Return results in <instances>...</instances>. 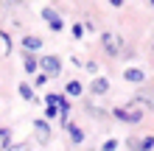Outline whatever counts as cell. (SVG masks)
Masks as SVG:
<instances>
[{"instance_id": "cell-8", "label": "cell", "mask_w": 154, "mask_h": 151, "mask_svg": "<svg viewBox=\"0 0 154 151\" xmlns=\"http://www.w3.org/2000/svg\"><path fill=\"white\" fill-rule=\"evenodd\" d=\"M23 48L28 50V53H31V50H39V48H42V39H39V37H25V39H23Z\"/></svg>"}, {"instance_id": "cell-2", "label": "cell", "mask_w": 154, "mask_h": 151, "mask_svg": "<svg viewBox=\"0 0 154 151\" xmlns=\"http://www.w3.org/2000/svg\"><path fill=\"white\" fill-rule=\"evenodd\" d=\"M39 67H42L48 76H59V73H62V62H59V56H42Z\"/></svg>"}, {"instance_id": "cell-16", "label": "cell", "mask_w": 154, "mask_h": 151, "mask_svg": "<svg viewBox=\"0 0 154 151\" xmlns=\"http://www.w3.org/2000/svg\"><path fill=\"white\" fill-rule=\"evenodd\" d=\"M6 151H28V143H17V146H8Z\"/></svg>"}, {"instance_id": "cell-9", "label": "cell", "mask_w": 154, "mask_h": 151, "mask_svg": "<svg viewBox=\"0 0 154 151\" xmlns=\"http://www.w3.org/2000/svg\"><path fill=\"white\" fill-rule=\"evenodd\" d=\"M34 129H37L39 140H48L51 137V129H48V123H45V120H34Z\"/></svg>"}, {"instance_id": "cell-11", "label": "cell", "mask_w": 154, "mask_h": 151, "mask_svg": "<svg viewBox=\"0 0 154 151\" xmlns=\"http://www.w3.org/2000/svg\"><path fill=\"white\" fill-rule=\"evenodd\" d=\"M81 92H84V87H81L79 81H70L67 84V95H81Z\"/></svg>"}, {"instance_id": "cell-5", "label": "cell", "mask_w": 154, "mask_h": 151, "mask_svg": "<svg viewBox=\"0 0 154 151\" xmlns=\"http://www.w3.org/2000/svg\"><path fill=\"white\" fill-rule=\"evenodd\" d=\"M42 17L48 20V25H51L53 31H62V17H59L56 11H53L51 6H45V8H42Z\"/></svg>"}, {"instance_id": "cell-19", "label": "cell", "mask_w": 154, "mask_h": 151, "mask_svg": "<svg viewBox=\"0 0 154 151\" xmlns=\"http://www.w3.org/2000/svg\"><path fill=\"white\" fill-rule=\"evenodd\" d=\"M149 3H151V6H154V0H149Z\"/></svg>"}, {"instance_id": "cell-12", "label": "cell", "mask_w": 154, "mask_h": 151, "mask_svg": "<svg viewBox=\"0 0 154 151\" xmlns=\"http://www.w3.org/2000/svg\"><path fill=\"white\" fill-rule=\"evenodd\" d=\"M151 148H154V137L149 134V137H143V143L137 146V151H151Z\"/></svg>"}, {"instance_id": "cell-18", "label": "cell", "mask_w": 154, "mask_h": 151, "mask_svg": "<svg viewBox=\"0 0 154 151\" xmlns=\"http://www.w3.org/2000/svg\"><path fill=\"white\" fill-rule=\"evenodd\" d=\"M109 3H112V6H123V0H109Z\"/></svg>"}, {"instance_id": "cell-1", "label": "cell", "mask_w": 154, "mask_h": 151, "mask_svg": "<svg viewBox=\"0 0 154 151\" xmlns=\"http://www.w3.org/2000/svg\"><path fill=\"white\" fill-rule=\"evenodd\" d=\"M101 45H104V50L109 53V56H118V53H121V48H123V39L118 37V34L106 31V34H101Z\"/></svg>"}, {"instance_id": "cell-10", "label": "cell", "mask_w": 154, "mask_h": 151, "mask_svg": "<svg viewBox=\"0 0 154 151\" xmlns=\"http://www.w3.org/2000/svg\"><path fill=\"white\" fill-rule=\"evenodd\" d=\"M70 140H73V143H81V140H84V131L79 126H70Z\"/></svg>"}, {"instance_id": "cell-13", "label": "cell", "mask_w": 154, "mask_h": 151, "mask_svg": "<svg viewBox=\"0 0 154 151\" xmlns=\"http://www.w3.org/2000/svg\"><path fill=\"white\" fill-rule=\"evenodd\" d=\"M39 67V62L37 59H31V56H25V73H34V70Z\"/></svg>"}, {"instance_id": "cell-14", "label": "cell", "mask_w": 154, "mask_h": 151, "mask_svg": "<svg viewBox=\"0 0 154 151\" xmlns=\"http://www.w3.org/2000/svg\"><path fill=\"white\" fill-rule=\"evenodd\" d=\"M8 137H11V131H8V129H0V146H3V148H8Z\"/></svg>"}, {"instance_id": "cell-7", "label": "cell", "mask_w": 154, "mask_h": 151, "mask_svg": "<svg viewBox=\"0 0 154 151\" xmlns=\"http://www.w3.org/2000/svg\"><path fill=\"white\" fill-rule=\"evenodd\" d=\"M90 90H93L95 95H106V92H109V81H106V78H95Z\"/></svg>"}, {"instance_id": "cell-6", "label": "cell", "mask_w": 154, "mask_h": 151, "mask_svg": "<svg viewBox=\"0 0 154 151\" xmlns=\"http://www.w3.org/2000/svg\"><path fill=\"white\" fill-rule=\"evenodd\" d=\"M123 78H126V81H132V84H140V81H146V70L129 67V70H123Z\"/></svg>"}, {"instance_id": "cell-4", "label": "cell", "mask_w": 154, "mask_h": 151, "mask_svg": "<svg viewBox=\"0 0 154 151\" xmlns=\"http://www.w3.org/2000/svg\"><path fill=\"white\" fill-rule=\"evenodd\" d=\"M134 104H140V106H146L149 112H154V92L151 90H140L134 95Z\"/></svg>"}, {"instance_id": "cell-17", "label": "cell", "mask_w": 154, "mask_h": 151, "mask_svg": "<svg viewBox=\"0 0 154 151\" xmlns=\"http://www.w3.org/2000/svg\"><path fill=\"white\" fill-rule=\"evenodd\" d=\"M115 146H118L115 140H106V143H104V151H115Z\"/></svg>"}, {"instance_id": "cell-15", "label": "cell", "mask_w": 154, "mask_h": 151, "mask_svg": "<svg viewBox=\"0 0 154 151\" xmlns=\"http://www.w3.org/2000/svg\"><path fill=\"white\" fill-rule=\"evenodd\" d=\"M20 95H23L25 101H31V98H34V92H31V87H28V84H20Z\"/></svg>"}, {"instance_id": "cell-3", "label": "cell", "mask_w": 154, "mask_h": 151, "mask_svg": "<svg viewBox=\"0 0 154 151\" xmlns=\"http://www.w3.org/2000/svg\"><path fill=\"white\" fill-rule=\"evenodd\" d=\"M115 118L118 120H123V123H140L143 120V112H137V109H115Z\"/></svg>"}]
</instances>
